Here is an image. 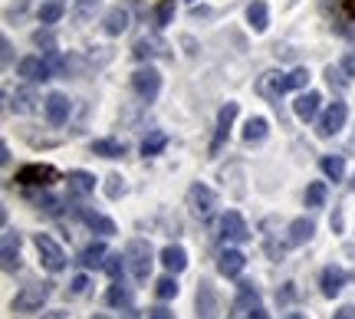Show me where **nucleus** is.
I'll use <instances>...</instances> for the list:
<instances>
[{
	"label": "nucleus",
	"instance_id": "393cba45",
	"mask_svg": "<svg viewBox=\"0 0 355 319\" xmlns=\"http://www.w3.org/2000/svg\"><path fill=\"white\" fill-rule=\"evenodd\" d=\"M105 247H102V243H89L86 250H83V254H79V264H83V267L86 270H99V267H105Z\"/></svg>",
	"mask_w": 355,
	"mask_h": 319
},
{
	"label": "nucleus",
	"instance_id": "423d86ee",
	"mask_svg": "<svg viewBox=\"0 0 355 319\" xmlns=\"http://www.w3.org/2000/svg\"><path fill=\"white\" fill-rule=\"evenodd\" d=\"M56 69H53V60L46 56H24L20 63H17V76L30 79V83H43V79H50Z\"/></svg>",
	"mask_w": 355,
	"mask_h": 319
},
{
	"label": "nucleus",
	"instance_id": "8fccbe9b",
	"mask_svg": "<svg viewBox=\"0 0 355 319\" xmlns=\"http://www.w3.org/2000/svg\"><path fill=\"white\" fill-rule=\"evenodd\" d=\"M352 188H355V178H352Z\"/></svg>",
	"mask_w": 355,
	"mask_h": 319
},
{
	"label": "nucleus",
	"instance_id": "9d476101",
	"mask_svg": "<svg viewBox=\"0 0 355 319\" xmlns=\"http://www.w3.org/2000/svg\"><path fill=\"white\" fill-rule=\"evenodd\" d=\"M345 283H349V270L339 267V264H329V267L322 270V277H319V286H322L326 296H339Z\"/></svg>",
	"mask_w": 355,
	"mask_h": 319
},
{
	"label": "nucleus",
	"instance_id": "6ab92c4d",
	"mask_svg": "<svg viewBox=\"0 0 355 319\" xmlns=\"http://www.w3.org/2000/svg\"><path fill=\"white\" fill-rule=\"evenodd\" d=\"M198 313H201V319H214L217 316V293L207 280L198 286Z\"/></svg>",
	"mask_w": 355,
	"mask_h": 319
},
{
	"label": "nucleus",
	"instance_id": "37998d69",
	"mask_svg": "<svg viewBox=\"0 0 355 319\" xmlns=\"http://www.w3.org/2000/svg\"><path fill=\"white\" fill-rule=\"evenodd\" d=\"M33 40H37L40 46H43V43H46V46H53V37H50V33H43V30H40V33H37Z\"/></svg>",
	"mask_w": 355,
	"mask_h": 319
},
{
	"label": "nucleus",
	"instance_id": "a211bd4d",
	"mask_svg": "<svg viewBox=\"0 0 355 319\" xmlns=\"http://www.w3.org/2000/svg\"><path fill=\"white\" fill-rule=\"evenodd\" d=\"M0 257H3V270L7 273L20 267V234L3 230V250H0Z\"/></svg>",
	"mask_w": 355,
	"mask_h": 319
},
{
	"label": "nucleus",
	"instance_id": "a18cd8bd",
	"mask_svg": "<svg viewBox=\"0 0 355 319\" xmlns=\"http://www.w3.org/2000/svg\"><path fill=\"white\" fill-rule=\"evenodd\" d=\"M92 3H99V0H83V7H79V10L86 13V10H89V7H92Z\"/></svg>",
	"mask_w": 355,
	"mask_h": 319
},
{
	"label": "nucleus",
	"instance_id": "9b49d317",
	"mask_svg": "<svg viewBox=\"0 0 355 319\" xmlns=\"http://www.w3.org/2000/svg\"><path fill=\"white\" fill-rule=\"evenodd\" d=\"M76 214H79V221L86 224L89 230H96V234H102V237H115V221L112 217H105V214H99V211H89V207H76Z\"/></svg>",
	"mask_w": 355,
	"mask_h": 319
},
{
	"label": "nucleus",
	"instance_id": "473e14b6",
	"mask_svg": "<svg viewBox=\"0 0 355 319\" xmlns=\"http://www.w3.org/2000/svg\"><path fill=\"white\" fill-rule=\"evenodd\" d=\"M125 267H128V264H125V257H122V254H109V257H105V267H102V270H105L112 280H119Z\"/></svg>",
	"mask_w": 355,
	"mask_h": 319
},
{
	"label": "nucleus",
	"instance_id": "20e7f679",
	"mask_svg": "<svg viewBox=\"0 0 355 319\" xmlns=\"http://www.w3.org/2000/svg\"><path fill=\"white\" fill-rule=\"evenodd\" d=\"M33 243H37V250H40V260H43V267L50 270V273H60V270L66 267V254H63V247L53 241L50 234H37L33 237Z\"/></svg>",
	"mask_w": 355,
	"mask_h": 319
},
{
	"label": "nucleus",
	"instance_id": "4be33fe9",
	"mask_svg": "<svg viewBox=\"0 0 355 319\" xmlns=\"http://www.w3.org/2000/svg\"><path fill=\"white\" fill-rule=\"evenodd\" d=\"M102 30H105L109 37L125 33V30H128V10H122V7H112V10L105 13V20H102Z\"/></svg>",
	"mask_w": 355,
	"mask_h": 319
},
{
	"label": "nucleus",
	"instance_id": "79ce46f5",
	"mask_svg": "<svg viewBox=\"0 0 355 319\" xmlns=\"http://www.w3.org/2000/svg\"><path fill=\"white\" fill-rule=\"evenodd\" d=\"M0 50H3V66H7V63H10V50H13L10 40H3V43H0Z\"/></svg>",
	"mask_w": 355,
	"mask_h": 319
},
{
	"label": "nucleus",
	"instance_id": "1a4fd4ad",
	"mask_svg": "<svg viewBox=\"0 0 355 319\" xmlns=\"http://www.w3.org/2000/svg\"><path fill=\"white\" fill-rule=\"evenodd\" d=\"M220 237L230 243H243V241H250V227H247V221L237 211H227V214L220 217Z\"/></svg>",
	"mask_w": 355,
	"mask_h": 319
},
{
	"label": "nucleus",
	"instance_id": "39448f33",
	"mask_svg": "<svg viewBox=\"0 0 355 319\" xmlns=\"http://www.w3.org/2000/svg\"><path fill=\"white\" fill-rule=\"evenodd\" d=\"M188 207H191V214L194 217H201V221H207V217L214 214V207H217V194L207 188V184H191V191H188Z\"/></svg>",
	"mask_w": 355,
	"mask_h": 319
},
{
	"label": "nucleus",
	"instance_id": "c756f323",
	"mask_svg": "<svg viewBox=\"0 0 355 319\" xmlns=\"http://www.w3.org/2000/svg\"><path fill=\"white\" fill-rule=\"evenodd\" d=\"M165 145H168V135H165V132H152L148 139L141 141V155H145V158H152V155H158L162 148H165Z\"/></svg>",
	"mask_w": 355,
	"mask_h": 319
},
{
	"label": "nucleus",
	"instance_id": "6e6552de",
	"mask_svg": "<svg viewBox=\"0 0 355 319\" xmlns=\"http://www.w3.org/2000/svg\"><path fill=\"white\" fill-rule=\"evenodd\" d=\"M17 184H26V188H30V184H40V188H46V184H53V181H56V168L53 165H24L20 168V171H17Z\"/></svg>",
	"mask_w": 355,
	"mask_h": 319
},
{
	"label": "nucleus",
	"instance_id": "2eb2a0df",
	"mask_svg": "<svg viewBox=\"0 0 355 319\" xmlns=\"http://www.w3.org/2000/svg\"><path fill=\"white\" fill-rule=\"evenodd\" d=\"M319 105H322V96H319V92H300L296 103H293V112H296L300 122H313L319 115Z\"/></svg>",
	"mask_w": 355,
	"mask_h": 319
},
{
	"label": "nucleus",
	"instance_id": "aec40b11",
	"mask_svg": "<svg viewBox=\"0 0 355 319\" xmlns=\"http://www.w3.org/2000/svg\"><path fill=\"white\" fill-rule=\"evenodd\" d=\"M66 184H69V194H73V198H86V194L96 191V178H92L89 171H69Z\"/></svg>",
	"mask_w": 355,
	"mask_h": 319
},
{
	"label": "nucleus",
	"instance_id": "f704fd0d",
	"mask_svg": "<svg viewBox=\"0 0 355 319\" xmlns=\"http://www.w3.org/2000/svg\"><path fill=\"white\" fill-rule=\"evenodd\" d=\"M105 300H109V307H128L132 293H128V290H122V283L115 280V286L109 290V296H105Z\"/></svg>",
	"mask_w": 355,
	"mask_h": 319
},
{
	"label": "nucleus",
	"instance_id": "72a5a7b5",
	"mask_svg": "<svg viewBox=\"0 0 355 319\" xmlns=\"http://www.w3.org/2000/svg\"><path fill=\"white\" fill-rule=\"evenodd\" d=\"M155 293H158V300H171V296H178V280L175 277H162V280L155 283Z\"/></svg>",
	"mask_w": 355,
	"mask_h": 319
},
{
	"label": "nucleus",
	"instance_id": "4c0bfd02",
	"mask_svg": "<svg viewBox=\"0 0 355 319\" xmlns=\"http://www.w3.org/2000/svg\"><path fill=\"white\" fill-rule=\"evenodd\" d=\"M148 319H175V313L168 307H155V309H148Z\"/></svg>",
	"mask_w": 355,
	"mask_h": 319
},
{
	"label": "nucleus",
	"instance_id": "e433bc0d",
	"mask_svg": "<svg viewBox=\"0 0 355 319\" xmlns=\"http://www.w3.org/2000/svg\"><path fill=\"white\" fill-rule=\"evenodd\" d=\"M171 13H175V7H171V3H162V7H158V26H165L168 20H171Z\"/></svg>",
	"mask_w": 355,
	"mask_h": 319
},
{
	"label": "nucleus",
	"instance_id": "c9c22d12",
	"mask_svg": "<svg viewBox=\"0 0 355 319\" xmlns=\"http://www.w3.org/2000/svg\"><path fill=\"white\" fill-rule=\"evenodd\" d=\"M105 194H109V198H122V194H125V178H122V175H109V178H105Z\"/></svg>",
	"mask_w": 355,
	"mask_h": 319
},
{
	"label": "nucleus",
	"instance_id": "2f4dec72",
	"mask_svg": "<svg viewBox=\"0 0 355 319\" xmlns=\"http://www.w3.org/2000/svg\"><path fill=\"white\" fill-rule=\"evenodd\" d=\"M60 17H63V3H60V0H50V3L40 7V24L50 26V24H56Z\"/></svg>",
	"mask_w": 355,
	"mask_h": 319
},
{
	"label": "nucleus",
	"instance_id": "412c9836",
	"mask_svg": "<svg viewBox=\"0 0 355 319\" xmlns=\"http://www.w3.org/2000/svg\"><path fill=\"white\" fill-rule=\"evenodd\" d=\"M162 264H165L168 273H181V270L188 267V254H184V247H178V243H168L165 250H162Z\"/></svg>",
	"mask_w": 355,
	"mask_h": 319
},
{
	"label": "nucleus",
	"instance_id": "09e8293b",
	"mask_svg": "<svg viewBox=\"0 0 355 319\" xmlns=\"http://www.w3.org/2000/svg\"><path fill=\"white\" fill-rule=\"evenodd\" d=\"M92 319H109V316H92Z\"/></svg>",
	"mask_w": 355,
	"mask_h": 319
},
{
	"label": "nucleus",
	"instance_id": "ea45409f",
	"mask_svg": "<svg viewBox=\"0 0 355 319\" xmlns=\"http://www.w3.org/2000/svg\"><path fill=\"white\" fill-rule=\"evenodd\" d=\"M86 290H89V277H76V280H73V293L83 296Z\"/></svg>",
	"mask_w": 355,
	"mask_h": 319
},
{
	"label": "nucleus",
	"instance_id": "4468645a",
	"mask_svg": "<svg viewBox=\"0 0 355 319\" xmlns=\"http://www.w3.org/2000/svg\"><path fill=\"white\" fill-rule=\"evenodd\" d=\"M260 303V293H257L254 283H241V290H237V300H234V319H243L247 313H254Z\"/></svg>",
	"mask_w": 355,
	"mask_h": 319
},
{
	"label": "nucleus",
	"instance_id": "c85d7f7f",
	"mask_svg": "<svg viewBox=\"0 0 355 319\" xmlns=\"http://www.w3.org/2000/svg\"><path fill=\"white\" fill-rule=\"evenodd\" d=\"M306 83H309V69H293L286 76H279V92H290V89H303Z\"/></svg>",
	"mask_w": 355,
	"mask_h": 319
},
{
	"label": "nucleus",
	"instance_id": "ddd939ff",
	"mask_svg": "<svg viewBox=\"0 0 355 319\" xmlns=\"http://www.w3.org/2000/svg\"><path fill=\"white\" fill-rule=\"evenodd\" d=\"M237 112H241V105L237 103H227L224 109H220V115H217V132H214V141H211V152H217L224 141H227L230 135V126H234V119H237Z\"/></svg>",
	"mask_w": 355,
	"mask_h": 319
},
{
	"label": "nucleus",
	"instance_id": "bb28decb",
	"mask_svg": "<svg viewBox=\"0 0 355 319\" xmlns=\"http://www.w3.org/2000/svg\"><path fill=\"white\" fill-rule=\"evenodd\" d=\"M10 109L13 112H20V115H26V112H33L37 109V96H33V89H17L10 96Z\"/></svg>",
	"mask_w": 355,
	"mask_h": 319
},
{
	"label": "nucleus",
	"instance_id": "f257e3e1",
	"mask_svg": "<svg viewBox=\"0 0 355 319\" xmlns=\"http://www.w3.org/2000/svg\"><path fill=\"white\" fill-rule=\"evenodd\" d=\"M125 264L132 270V277L135 280H148V273H152V264H155V254H152V243L135 237V241L125 247Z\"/></svg>",
	"mask_w": 355,
	"mask_h": 319
},
{
	"label": "nucleus",
	"instance_id": "f03ea898",
	"mask_svg": "<svg viewBox=\"0 0 355 319\" xmlns=\"http://www.w3.org/2000/svg\"><path fill=\"white\" fill-rule=\"evenodd\" d=\"M50 293H53V283H26L24 290L17 293V300H13V309L17 313H37L50 300Z\"/></svg>",
	"mask_w": 355,
	"mask_h": 319
},
{
	"label": "nucleus",
	"instance_id": "dca6fc26",
	"mask_svg": "<svg viewBox=\"0 0 355 319\" xmlns=\"http://www.w3.org/2000/svg\"><path fill=\"white\" fill-rule=\"evenodd\" d=\"M43 109H46L50 126H63L66 119H69V99H66L63 92H50L46 103H43Z\"/></svg>",
	"mask_w": 355,
	"mask_h": 319
},
{
	"label": "nucleus",
	"instance_id": "f8f14e48",
	"mask_svg": "<svg viewBox=\"0 0 355 319\" xmlns=\"http://www.w3.org/2000/svg\"><path fill=\"white\" fill-rule=\"evenodd\" d=\"M243 267H247V257H243L241 250H234V247L220 250V257H217V270H220V277H227V280L241 277Z\"/></svg>",
	"mask_w": 355,
	"mask_h": 319
},
{
	"label": "nucleus",
	"instance_id": "49530a36",
	"mask_svg": "<svg viewBox=\"0 0 355 319\" xmlns=\"http://www.w3.org/2000/svg\"><path fill=\"white\" fill-rule=\"evenodd\" d=\"M283 319H306V316H303V313H286Z\"/></svg>",
	"mask_w": 355,
	"mask_h": 319
},
{
	"label": "nucleus",
	"instance_id": "a878e982",
	"mask_svg": "<svg viewBox=\"0 0 355 319\" xmlns=\"http://www.w3.org/2000/svg\"><path fill=\"white\" fill-rule=\"evenodd\" d=\"M92 152L102 155V158H122V155H125V141H119V139H99V141H92Z\"/></svg>",
	"mask_w": 355,
	"mask_h": 319
},
{
	"label": "nucleus",
	"instance_id": "a19ab883",
	"mask_svg": "<svg viewBox=\"0 0 355 319\" xmlns=\"http://www.w3.org/2000/svg\"><path fill=\"white\" fill-rule=\"evenodd\" d=\"M332 319H355V307H343L339 313H332Z\"/></svg>",
	"mask_w": 355,
	"mask_h": 319
},
{
	"label": "nucleus",
	"instance_id": "7c9ffc66",
	"mask_svg": "<svg viewBox=\"0 0 355 319\" xmlns=\"http://www.w3.org/2000/svg\"><path fill=\"white\" fill-rule=\"evenodd\" d=\"M326 205V181H313L306 188V207H322Z\"/></svg>",
	"mask_w": 355,
	"mask_h": 319
},
{
	"label": "nucleus",
	"instance_id": "0eeeda50",
	"mask_svg": "<svg viewBox=\"0 0 355 319\" xmlns=\"http://www.w3.org/2000/svg\"><path fill=\"white\" fill-rule=\"evenodd\" d=\"M345 119H349V105L345 103H332L326 112H322V119H319V135L322 139H332V135H339L345 128Z\"/></svg>",
	"mask_w": 355,
	"mask_h": 319
},
{
	"label": "nucleus",
	"instance_id": "7ed1b4c3",
	"mask_svg": "<svg viewBox=\"0 0 355 319\" xmlns=\"http://www.w3.org/2000/svg\"><path fill=\"white\" fill-rule=\"evenodd\" d=\"M132 89L139 92V99L155 103L158 92H162V73H158L155 66H141V69H135V73H132Z\"/></svg>",
	"mask_w": 355,
	"mask_h": 319
},
{
	"label": "nucleus",
	"instance_id": "5701e85b",
	"mask_svg": "<svg viewBox=\"0 0 355 319\" xmlns=\"http://www.w3.org/2000/svg\"><path fill=\"white\" fill-rule=\"evenodd\" d=\"M247 24L254 26L257 33H263L266 26H270V7H266L263 0H250V7H247Z\"/></svg>",
	"mask_w": 355,
	"mask_h": 319
},
{
	"label": "nucleus",
	"instance_id": "58836bf2",
	"mask_svg": "<svg viewBox=\"0 0 355 319\" xmlns=\"http://www.w3.org/2000/svg\"><path fill=\"white\" fill-rule=\"evenodd\" d=\"M343 69H345V76H352V79H355V50H352V53H345Z\"/></svg>",
	"mask_w": 355,
	"mask_h": 319
},
{
	"label": "nucleus",
	"instance_id": "cd10ccee",
	"mask_svg": "<svg viewBox=\"0 0 355 319\" xmlns=\"http://www.w3.org/2000/svg\"><path fill=\"white\" fill-rule=\"evenodd\" d=\"M319 165H322V171H326V178L329 181H343L345 178V158L343 155H326Z\"/></svg>",
	"mask_w": 355,
	"mask_h": 319
},
{
	"label": "nucleus",
	"instance_id": "de8ad7c7",
	"mask_svg": "<svg viewBox=\"0 0 355 319\" xmlns=\"http://www.w3.org/2000/svg\"><path fill=\"white\" fill-rule=\"evenodd\" d=\"M345 7H349V13L355 17V0H345Z\"/></svg>",
	"mask_w": 355,
	"mask_h": 319
},
{
	"label": "nucleus",
	"instance_id": "f3484780",
	"mask_svg": "<svg viewBox=\"0 0 355 319\" xmlns=\"http://www.w3.org/2000/svg\"><path fill=\"white\" fill-rule=\"evenodd\" d=\"M286 234H290L286 243H290V247H300V243H306L316 234V221H313V217H296L290 227H286Z\"/></svg>",
	"mask_w": 355,
	"mask_h": 319
},
{
	"label": "nucleus",
	"instance_id": "c03bdc74",
	"mask_svg": "<svg viewBox=\"0 0 355 319\" xmlns=\"http://www.w3.org/2000/svg\"><path fill=\"white\" fill-rule=\"evenodd\" d=\"M43 319H69L63 309H50V313H43Z\"/></svg>",
	"mask_w": 355,
	"mask_h": 319
},
{
	"label": "nucleus",
	"instance_id": "b1692460",
	"mask_svg": "<svg viewBox=\"0 0 355 319\" xmlns=\"http://www.w3.org/2000/svg\"><path fill=\"white\" fill-rule=\"evenodd\" d=\"M266 132H270V122H266L263 115H254V119H247V126H243V141H247V145H257V141L266 139Z\"/></svg>",
	"mask_w": 355,
	"mask_h": 319
}]
</instances>
